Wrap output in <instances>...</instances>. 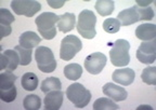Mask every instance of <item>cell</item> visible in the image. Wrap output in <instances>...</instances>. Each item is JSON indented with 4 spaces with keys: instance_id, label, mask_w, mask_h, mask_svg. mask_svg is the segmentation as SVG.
Wrapping results in <instances>:
<instances>
[{
    "instance_id": "cell-1",
    "label": "cell",
    "mask_w": 156,
    "mask_h": 110,
    "mask_svg": "<svg viewBox=\"0 0 156 110\" xmlns=\"http://www.w3.org/2000/svg\"><path fill=\"white\" fill-rule=\"evenodd\" d=\"M60 16L52 12H44L36 17V26L39 34L46 40H51L56 36V27Z\"/></svg>"
},
{
    "instance_id": "cell-2",
    "label": "cell",
    "mask_w": 156,
    "mask_h": 110,
    "mask_svg": "<svg viewBox=\"0 0 156 110\" xmlns=\"http://www.w3.org/2000/svg\"><path fill=\"white\" fill-rule=\"evenodd\" d=\"M95 24H97V17L94 12L90 10L81 11L78 15L77 26H76L78 34L85 39H93L97 35Z\"/></svg>"
},
{
    "instance_id": "cell-3",
    "label": "cell",
    "mask_w": 156,
    "mask_h": 110,
    "mask_svg": "<svg viewBox=\"0 0 156 110\" xmlns=\"http://www.w3.org/2000/svg\"><path fill=\"white\" fill-rule=\"evenodd\" d=\"M130 43L125 39H118L114 42L110 51V58L114 66L122 67L130 63Z\"/></svg>"
},
{
    "instance_id": "cell-4",
    "label": "cell",
    "mask_w": 156,
    "mask_h": 110,
    "mask_svg": "<svg viewBox=\"0 0 156 110\" xmlns=\"http://www.w3.org/2000/svg\"><path fill=\"white\" fill-rule=\"evenodd\" d=\"M66 96L71 103L74 104L76 108H83L90 103L91 93L90 91L87 90L83 84L75 83L71 84L66 90Z\"/></svg>"
},
{
    "instance_id": "cell-5",
    "label": "cell",
    "mask_w": 156,
    "mask_h": 110,
    "mask_svg": "<svg viewBox=\"0 0 156 110\" xmlns=\"http://www.w3.org/2000/svg\"><path fill=\"white\" fill-rule=\"evenodd\" d=\"M35 59L40 71L44 73L53 72L56 68V61L53 52L47 47H37L35 51Z\"/></svg>"
},
{
    "instance_id": "cell-6",
    "label": "cell",
    "mask_w": 156,
    "mask_h": 110,
    "mask_svg": "<svg viewBox=\"0 0 156 110\" xmlns=\"http://www.w3.org/2000/svg\"><path fill=\"white\" fill-rule=\"evenodd\" d=\"M81 49H83V43L79 38H77L75 35L66 36L62 39L61 42L60 57L63 61H71Z\"/></svg>"
},
{
    "instance_id": "cell-7",
    "label": "cell",
    "mask_w": 156,
    "mask_h": 110,
    "mask_svg": "<svg viewBox=\"0 0 156 110\" xmlns=\"http://www.w3.org/2000/svg\"><path fill=\"white\" fill-rule=\"evenodd\" d=\"M11 9L17 15L33 17L40 11L41 5L35 0H13L11 2Z\"/></svg>"
},
{
    "instance_id": "cell-8",
    "label": "cell",
    "mask_w": 156,
    "mask_h": 110,
    "mask_svg": "<svg viewBox=\"0 0 156 110\" xmlns=\"http://www.w3.org/2000/svg\"><path fill=\"white\" fill-rule=\"evenodd\" d=\"M136 58L142 64H153L156 59V41H143L136 50Z\"/></svg>"
},
{
    "instance_id": "cell-9",
    "label": "cell",
    "mask_w": 156,
    "mask_h": 110,
    "mask_svg": "<svg viewBox=\"0 0 156 110\" xmlns=\"http://www.w3.org/2000/svg\"><path fill=\"white\" fill-rule=\"evenodd\" d=\"M106 56L101 52H95L88 55L85 59V68L91 75H98L104 69L106 65Z\"/></svg>"
},
{
    "instance_id": "cell-10",
    "label": "cell",
    "mask_w": 156,
    "mask_h": 110,
    "mask_svg": "<svg viewBox=\"0 0 156 110\" xmlns=\"http://www.w3.org/2000/svg\"><path fill=\"white\" fill-rule=\"evenodd\" d=\"M20 64V55L17 51L13 50H7L0 55V69L1 70L10 71L12 72L17 68Z\"/></svg>"
},
{
    "instance_id": "cell-11",
    "label": "cell",
    "mask_w": 156,
    "mask_h": 110,
    "mask_svg": "<svg viewBox=\"0 0 156 110\" xmlns=\"http://www.w3.org/2000/svg\"><path fill=\"white\" fill-rule=\"evenodd\" d=\"M102 91L107 97H110L114 102H122L128 96V93L124 88L117 85L113 82H108V83L105 84L103 86Z\"/></svg>"
},
{
    "instance_id": "cell-12",
    "label": "cell",
    "mask_w": 156,
    "mask_h": 110,
    "mask_svg": "<svg viewBox=\"0 0 156 110\" xmlns=\"http://www.w3.org/2000/svg\"><path fill=\"white\" fill-rule=\"evenodd\" d=\"M44 109L47 110H58L63 104V92L61 90H54L46 93L44 99Z\"/></svg>"
},
{
    "instance_id": "cell-13",
    "label": "cell",
    "mask_w": 156,
    "mask_h": 110,
    "mask_svg": "<svg viewBox=\"0 0 156 110\" xmlns=\"http://www.w3.org/2000/svg\"><path fill=\"white\" fill-rule=\"evenodd\" d=\"M134 77H136V73L131 68H122L113 71L112 79L116 83L128 86L134 81Z\"/></svg>"
},
{
    "instance_id": "cell-14",
    "label": "cell",
    "mask_w": 156,
    "mask_h": 110,
    "mask_svg": "<svg viewBox=\"0 0 156 110\" xmlns=\"http://www.w3.org/2000/svg\"><path fill=\"white\" fill-rule=\"evenodd\" d=\"M15 21L12 13L10 12L8 9H0V36L7 37L12 32V28L10 25Z\"/></svg>"
},
{
    "instance_id": "cell-15",
    "label": "cell",
    "mask_w": 156,
    "mask_h": 110,
    "mask_svg": "<svg viewBox=\"0 0 156 110\" xmlns=\"http://www.w3.org/2000/svg\"><path fill=\"white\" fill-rule=\"evenodd\" d=\"M136 38L143 41H151L156 38V25L151 23L141 24L136 28Z\"/></svg>"
},
{
    "instance_id": "cell-16",
    "label": "cell",
    "mask_w": 156,
    "mask_h": 110,
    "mask_svg": "<svg viewBox=\"0 0 156 110\" xmlns=\"http://www.w3.org/2000/svg\"><path fill=\"white\" fill-rule=\"evenodd\" d=\"M117 20L119 21L122 26H129V25L136 24L139 21V15L136 13L134 7L125 9L122 12L118 13L117 15Z\"/></svg>"
},
{
    "instance_id": "cell-17",
    "label": "cell",
    "mask_w": 156,
    "mask_h": 110,
    "mask_svg": "<svg viewBox=\"0 0 156 110\" xmlns=\"http://www.w3.org/2000/svg\"><path fill=\"white\" fill-rule=\"evenodd\" d=\"M41 41V38L34 32H25L19 38L20 45L25 49H33Z\"/></svg>"
},
{
    "instance_id": "cell-18",
    "label": "cell",
    "mask_w": 156,
    "mask_h": 110,
    "mask_svg": "<svg viewBox=\"0 0 156 110\" xmlns=\"http://www.w3.org/2000/svg\"><path fill=\"white\" fill-rule=\"evenodd\" d=\"M75 23H76V16L74 13H64L63 15L60 16L58 22V29L60 32H69L71 30L74 29L75 27Z\"/></svg>"
},
{
    "instance_id": "cell-19",
    "label": "cell",
    "mask_w": 156,
    "mask_h": 110,
    "mask_svg": "<svg viewBox=\"0 0 156 110\" xmlns=\"http://www.w3.org/2000/svg\"><path fill=\"white\" fill-rule=\"evenodd\" d=\"M64 76L68 79V80L76 81L80 78L81 75H83V67L77 63L73 64H68L64 67Z\"/></svg>"
},
{
    "instance_id": "cell-20",
    "label": "cell",
    "mask_w": 156,
    "mask_h": 110,
    "mask_svg": "<svg viewBox=\"0 0 156 110\" xmlns=\"http://www.w3.org/2000/svg\"><path fill=\"white\" fill-rule=\"evenodd\" d=\"M115 5L113 0H98L95 2V11L102 16H107L113 13Z\"/></svg>"
},
{
    "instance_id": "cell-21",
    "label": "cell",
    "mask_w": 156,
    "mask_h": 110,
    "mask_svg": "<svg viewBox=\"0 0 156 110\" xmlns=\"http://www.w3.org/2000/svg\"><path fill=\"white\" fill-rule=\"evenodd\" d=\"M38 77L34 72H26L23 75L21 84L26 91H35L38 86Z\"/></svg>"
},
{
    "instance_id": "cell-22",
    "label": "cell",
    "mask_w": 156,
    "mask_h": 110,
    "mask_svg": "<svg viewBox=\"0 0 156 110\" xmlns=\"http://www.w3.org/2000/svg\"><path fill=\"white\" fill-rule=\"evenodd\" d=\"M62 88V83L61 80L56 77H49L46 78L44 81L41 82V85L40 88L44 93H48V92H51L54 90H61Z\"/></svg>"
},
{
    "instance_id": "cell-23",
    "label": "cell",
    "mask_w": 156,
    "mask_h": 110,
    "mask_svg": "<svg viewBox=\"0 0 156 110\" xmlns=\"http://www.w3.org/2000/svg\"><path fill=\"white\" fill-rule=\"evenodd\" d=\"M119 106L114 103V100L108 98H98L93 104V110H117Z\"/></svg>"
},
{
    "instance_id": "cell-24",
    "label": "cell",
    "mask_w": 156,
    "mask_h": 110,
    "mask_svg": "<svg viewBox=\"0 0 156 110\" xmlns=\"http://www.w3.org/2000/svg\"><path fill=\"white\" fill-rule=\"evenodd\" d=\"M17 77L14 73L5 71L0 75V91L9 90L14 86V82L16 81Z\"/></svg>"
},
{
    "instance_id": "cell-25",
    "label": "cell",
    "mask_w": 156,
    "mask_h": 110,
    "mask_svg": "<svg viewBox=\"0 0 156 110\" xmlns=\"http://www.w3.org/2000/svg\"><path fill=\"white\" fill-rule=\"evenodd\" d=\"M23 107L25 110H38L41 107V99L38 95L29 94L23 100Z\"/></svg>"
},
{
    "instance_id": "cell-26",
    "label": "cell",
    "mask_w": 156,
    "mask_h": 110,
    "mask_svg": "<svg viewBox=\"0 0 156 110\" xmlns=\"http://www.w3.org/2000/svg\"><path fill=\"white\" fill-rule=\"evenodd\" d=\"M14 50L17 51L20 55V65L22 66H27L32 62V55H33V49H25L22 48L21 45H16L14 47Z\"/></svg>"
},
{
    "instance_id": "cell-27",
    "label": "cell",
    "mask_w": 156,
    "mask_h": 110,
    "mask_svg": "<svg viewBox=\"0 0 156 110\" xmlns=\"http://www.w3.org/2000/svg\"><path fill=\"white\" fill-rule=\"evenodd\" d=\"M141 79L144 83L149 85H156V67L147 66L143 69L141 75Z\"/></svg>"
},
{
    "instance_id": "cell-28",
    "label": "cell",
    "mask_w": 156,
    "mask_h": 110,
    "mask_svg": "<svg viewBox=\"0 0 156 110\" xmlns=\"http://www.w3.org/2000/svg\"><path fill=\"white\" fill-rule=\"evenodd\" d=\"M120 23L117 18H107L103 22V29L108 34H116L120 29Z\"/></svg>"
},
{
    "instance_id": "cell-29",
    "label": "cell",
    "mask_w": 156,
    "mask_h": 110,
    "mask_svg": "<svg viewBox=\"0 0 156 110\" xmlns=\"http://www.w3.org/2000/svg\"><path fill=\"white\" fill-rule=\"evenodd\" d=\"M136 13L139 15V21H151L154 17V11L151 7L141 8L138 5H134Z\"/></svg>"
},
{
    "instance_id": "cell-30",
    "label": "cell",
    "mask_w": 156,
    "mask_h": 110,
    "mask_svg": "<svg viewBox=\"0 0 156 110\" xmlns=\"http://www.w3.org/2000/svg\"><path fill=\"white\" fill-rule=\"evenodd\" d=\"M16 94L17 88H15V85L13 88H9V90L0 91V97L5 103H12V102H14L15 98H16Z\"/></svg>"
},
{
    "instance_id": "cell-31",
    "label": "cell",
    "mask_w": 156,
    "mask_h": 110,
    "mask_svg": "<svg viewBox=\"0 0 156 110\" xmlns=\"http://www.w3.org/2000/svg\"><path fill=\"white\" fill-rule=\"evenodd\" d=\"M47 2H48V5H50V7L54 8V9H58V8L63 7L66 1L65 0H48Z\"/></svg>"
},
{
    "instance_id": "cell-32",
    "label": "cell",
    "mask_w": 156,
    "mask_h": 110,
    "mask_svg": "<svg viewBox=\"0 0 156 110\" xmlns=\"http://www.w3.org/2000/svg\"><path fill=\"white\" fill-rule=\"evenodd\" d=\"M138 7H141V8H145V7H149L150 3H153V0H150V1H141V0H136V1Z\"/></svg>"
},
{
    "instance_id": "cell-33",
    "label": "cell",
    "mask_w": 156,
    "mask_h": 110,
    "mask_svg": "<svg viewBox=\"0 0 156 110\" xmlns=\"http://www.w3.org/2000/svg\"><path fill=\"white\" fill-rule=\"evenodd\" d=\"M141 109H150V110H152V108H151V106H145V105H142V106H140V107L136 108V110H141Z\"/></svg>"
}]
</instances>
